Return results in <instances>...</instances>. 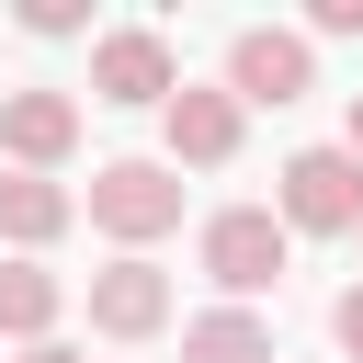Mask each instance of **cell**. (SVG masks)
Instances as JSON below:
<instances>
[{"mask_svg": "<svg viewBox=\"0 0 363 363\" xmlns=\"http://www.w3.org/2000/svg\"><path fill=\"white\" fill-rule=\"evenodd\" d=\"M79 216H91L102 238L147 250V238H170V227H182V170H170V159H102V170H91V193H79Z\"/></svg>", "mask_w": 363, "mask_h": 363, "instance_id": "6da1fadb", "label": "cell"}, {"mask_svg": "<svg viewBox=\"0 0 363 363\" xmlns=\"http://www.w3.org/2000/svg\"><path fill=\"white\" fill-rule=\"evenodd\" d=\"M284 261H295V227H284L272 204H227V216H204V284H227V295H272Z\"/></svg>", "mask_w": 363, "mask_h": 363, "instance_id": "7a4b0ae2", "label": "cell"}, {"mask_svg": "<svg viewBox=\"0 0 363 363\" xmlns=\"http://www.w3.org/2000/svg\"><path fill=\"white\" fill-rule=\"evenodd\" d=\"M284 227H306V238L363 227V159L352 147H295L284 159Z\"/></svg>", "mask_w": 363, "mask_h": 363, "instance_id": "3957f363", "label": "cell"}, {"mask_svg": "<svg viewBox=\"0 0 363 363\" xmlns=\"http://www.w3.org/2000/svg\"><path fill=\"white\" fill-rule=\"evenodd\" d=\"M170 91H182V68H170V34H147V23H113V34L91 45V102H159V113H170Z\"/></svg>", "mask_w": 363, "mask_h": 363, "instance_id": "277c9868", "label": "cell"}, {"mask_svg": "<svg viewBox=\"0 0 363 363\" xmlns=\"http://www.w3.org/2000/svg\"><path fill=\"white\" fill-rule=\"evenodd\" d=\"M306 79H318V57H306V34H272V23H250V34H227V91H238V113L250 102H306Z\"/></svg>", "mask_w": 363, "mask_h": 363, "instance_id": "5b68a950", "label": "cell"}, {"mask_svg": "<svg viewBox=\"0 0 363 363\" xmlns=\"http://www.w3.org/2000/svg\"><path fill=\"white\" fill-rule=\"evenodd\" d=\"M91 329H102V340H159V329H170V272H159L147 250L102 261V272H91Z\"/></svg>", "mask_w": 363, "mask_h": 363, "instance_id": "8992f818", "label": "cell"}, {"mask_svg": "<svg viewBox=\"0 0 363 363\" xmlns=\"http://www.w3.org/2000/svg\"><path fill=\"white\" fill-rule=\"evenodd\" d=\"M79 147V102L68 91H0V159L11 170H57Z\"/></svg>", "mask_w": 363, "mask_h": 363, "instance_id": "52a82bcc", "label": "cell"}, {"mask_svg": "<svg viewBox=\"0 0 363 363\" xmlns=\"http://www.w3.org/2000/svg\"><path fill=\"white\" fill-rule=\"evenodd\" d=\"M159 125H170V159H193V170H227L238 159V91H193L182 79Z\"/></svg>", "mask_w": 363, "mask_h": 363, "instance_id": "ba28073f", "label": "cell"}, {"mask_svg": "<svg viewBox=\"0 0 363 363\" xmlns=\"http://www.w3.org/2000/svg\"><path fill=\"white\" fill-rule=\"evenodd\" d=\"M79 227V193L57 182V170H0V238L11 250H45V238H68Z\"/></svg>", "mask_w": 363, "mask_h": 363, "instance_id": "9c48e42d", "label": "cell"}, {"mask_svg": "<svg viewBox=\"0 0 363 363\" xmlns=\"http://www.w3.org/2000/svg\"><path fill=\"white\" fill-rule=\"evenodd\" d=\"M57 306H68V284L45 272V261H0V340H57Z\"/></svg>", "mask_w": 363, "mask_h": 363, "instance_id": "30bf717a", "label": "cell"}, {"mask_svg": "<svg viewBox=\"0 0 363 363\" xmlns=\"http://www.w3.org/2000/svg\"><path fill=\"white\" fill-rule=\"evenodd\" d=\"M182 363H272V329H261L250 306H216V318L182 329Z\"/></svg>", "mask_w": 363, "mask_h": 363, "instance_id": "8fae6325", "label": "cell"}, {"mask_svg": "<svg viewBox=\"0 0 363 363\" xmlns=\"http://www.w3.org/2000/svg\"><path fill=\"white\" fill-rule=\"evenodd\" d=\"M79 23H91L79 0H23V34H79Z\"/></svg>", "mask_w": 363, "mask_h": 363, "instance_id": "7c38bea8", "label": "cell"}, {"mask_svg": "<svg viewBox=\"0 0 363 363\" xmlns=\"http://www.w3.org/2000/svg\"><path fill=\"white\" fill-rule=\"evenodd\" d=\"M329 329H340V352H352V363H363V284H352V295H340V306H329Z\"/></svg>", "mask_w": 363, "mask_h": 363, "instance_id": "4fadbf2b", "label": "cell"}, {"mask_svg": "<svg viewBox=\"0 0 363 363\" xmlns=\"http://www.w3.org/2000/svg\"><path fill=\"white\" fill-rule=\"evenodd\" d=\"M318 34H363V0H318Z\"/></svg>", "mask_w": 363, "mask_h": 363, "instance_id": "5bb4252c", "label": "cell"}, {"mask_svg": "<svg viewBox=\"0 0 363 363\" xmlns=\"http://www.w3.org/2000/svg\"><path fill=\"white\" fill-rule=\"evenodd\" d=\"M340 147H352V159H363V91H352V113H340Z\"/></svg>", "mask_w": 363, "mask_h": 363, "instance_id": "9a60e30c", "label": "cell"}, {"mask_svg": "<svg viewBox=\"0 0 363 363\" xmlns=\"http://www.w3.org/2000/svg\"><path fill=\"white\" fill-rule=\"evenodd\" d=\"M23 363H79V352H68V340H34V352H23Z\"/></svg>", "mask_w": 363, "mask_h": 363, "instance_id": "2e32d148", "label": "cell"}]
</instances>
